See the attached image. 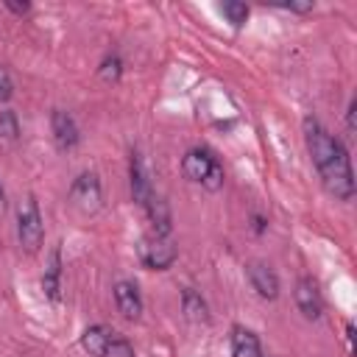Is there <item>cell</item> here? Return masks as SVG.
I'll list each match as a JSON object with an SVG mask.
<instances>
[{"label":"cell","mask_w":357,"mask_h":357,"mask_svg":"<svg viewBox=\"0 0 357 357\" xmlns=\"http://www.w3.org/2000/svg\"><path fill=\"white\" fill-rule=\"evenodd\" d=\"M304 139H307V151L312 156V165L321 173L324 187L340 201L351 198L354 176H351V162H349V153H346L343 142L335 139L315 117L304 120Z\"/></svg>","instance_id":"cell-1"},{"label":"cell","mask_w":357,"mask_h":357,"mask_svg":"<svg viewBox=\"0 0 357 357\" xmlns=\"http://www.w3.org/2000/svg\"><path fill=\"white\" fill-rule=\"evenodd\" d=\"M17 237H20V245L31 254L42 245L45 226H42V215H39V206L33 198H28L17 212Z\"/></svg>","instance_id":"cell-2"},{"label":"cell","mask_w":357,"mask_h":357,"mask_svg":"<svg viewBox=\"0 0 357 357\" xmlns=\"http://www.w3.org/2000/svg\"><path fill=\"white\" fill-rule=\"evenodd\" d=\"M139 259L153 271H165L176 262V245L170 237L151 234V237L139 240Z\"/></svg>","instance_id":"cell-3"},{"label":"cell","mask_w":357,"mask_h":357,"mask_svg":"<svg viewBox=\"0 0 357 357\" xmlns=\"http://www.w3.org/2000/svg\"><path fill=\"white\" fill-rule=\"evenodd\" d=\"M70 201H73V206H78L86 215L98 212L100 209V181H98V176L95 173H81L70 187Z\"/></svg>","instance_id":"cell-4"},{"label":"cell","mask_w":357,"mask_h":357,"mask_svg":"<svg viewBox=\"0 0 357 357\" xmlns=\"http://www.w3.org/2000/svg\"><path fill=\"white\" fill-rule=\"evenodd\" d=\"M215 165H218V159H215L209 151L192 148V151H187V153H184V159H181V173H184L190 181L204 184V181H206V176L215 170Z\"/></svg>","instance_id":"cell-5"},{"label":"cell","mask_w":357,"mask_h":357,"mask_svg":"<svg viewBox=\"0 0 357 357\" xmlns=\"http://www.w3.org/2000/svg\"><path fill=\"white\" fill-rule=\"evenodd\" d=\"M50 128H53V139L61 151H70L78 145V126L75 120L64 112V109H56L53 117H50Z\"/></svg>","instance_id":"cell-6"},{"label":"cell","mask_w":357,"mask_h":357,"mask_svg":"<svg viewBox=\"0 0 357 357\" xmlns=\"http://www.w3.org/2000/svg\"><path fill=\"white\" fill-rule=\"evenodd\" d=\"M296 304H298L304 318H310V321L321 318L324 304H321V293H318L312 279H298V284H296Z\"/></svg>","instance_id":"cell-7"},{"label":"cell","mask_w":357,"mask_h":357,"mask_svg":"<svg viewBox=\"0 0 357 357\" xmlns=\"http://www.w3.org/2000/svg\"><path fill=\"white\" fill-rule=\"evenodd\" d=\"M248 282L262 298H276L279 296V279L265 262H251L248 265Z\"/></svg>","instance_id":"cell-8"},{"label":"cell","mask_w":357,"mask_h":357,"mask_svg":"<svg viewBox=\"0 0 357 357\" xmlns=\"http://www.w3.org/2000/svg\"><path fill=\"white\" fill-rule=\"evenodd\" d=\"M114 301H117V310L128 318V321H137L139 312H142V298H139V290L134 282H117L114 284Z\"/></svg>","instance_id":"cell-9"},{"label":"cell","mask_w":357,"mask_h":357,"mask_svg":"<svg viewBox=\"0 0 357 357\" xmlns=\"http://www.w3.org/2000/svg\"><path fill=\"white\" fill-rule=\"evenodd\" d=\"M131 195L139 206H145L153 195V187H151V178H148V170H145V162L139 153L131 156Z\"/></svg>","instance_id":"cell-10"},{"label":"cell","mask_w":357,"mask_h":357,"mask_svg":"<svg viewBox=\"0 0 357 357\" xmlns=\"http://www.w3.org/2000/svg\"><path fill=\"white\" fill-rule=\"evenodd\" d=\"M231 357H262L259 337L251 329L234 326L231 329Z\"/></svg>","instance_id":"cell-11"},{"label":"cell","mask_w":357,"mask_h":357,"mask_svg":"<svg viewBox=\"0 0 357 357\" xmlns=\"http://www.w3.org/2000/svg\"><path fill=\"white\" fill-rule=\"evenodd\" d=\"M145 209H148V218L153 223V234L170 237V206H167V201L162 195H151Z\"/></svg>","instance_id":"cell-12"},{"label":"cell","mask_w":357,"mask_h":357,"mask_svg":"<svg viewBox=\"0 0 357 357\" xmlns=\"http://www.w3.org/2000/svg\"><path fill=\"white\" fill-rule=\"evenodd\" d=\"M112 335H114V332H112L109 326L95 324V326H89V329L81 335V346H84L92 357H103V349H106V343H109Z\"/></svg>","instance_id":"cell-13"},{"label":"cell","mask_w":357,"mask_h":357,"mask_svg":"<svg viewBox=\"0 0 357 357\" xmlns=\"http://www.w3.org/2000/svg\"><path fill=\"white\" fill-rule=\"evenodd\" d=\"M181 307H184L187 321H192V324H206V321H209L206 304H204V298H201L192 287H184V293H181Z\"/></svg>","instance_id":"cell-14"},{"label":"cell","mask_w":357,"mask_h":357,"mask_svg":"<svg viewBox=\"0 0 357 357\" xmlns=\"http://www.w3.org/2000/svg\"><path fill=\"white\" fill-rule=\"evenodd\" d=\"M59 276H61V259H59V248L50 254V268L45 271V276H42V287H45V293L53 298V301H59Z\"/></svg>","instance_id":"cell-15"},{"label":"cell","mask_w":357,"mask_h":357,"mask_svg":"<svg viewBox=\"0 0 357 357\" xmlns=\"http://www.w3.org/2000/svg\"><path fill=\"white\" fill-rule=\"evenodd\" d=\"M103 357H134V349H131V343L126 340V337H120L117 332L109 337V343H106V349H103Z\"/></svg>","instance_id":"cell-16"},{"label":"cell","mask_w":357,"mask_h":357,"mask_svg":"<svg viewBox=\"0 0 357 357\" xmlns=\"http://www.w3.org/2000/svg\"><path fill=\"white\" fill-rule=\"evenodd\" d=\"M220 11H223V14L229 17V22H231V25H237V28L248 20V6H245V3H237V0L223 3V6H220Z\"/></svg>","instance_id":"cell-17"},{"label":"cell","mask_w":357,"mask_h":357,"mask_svg":"<svg viewBox=\"0 0 357 357\" xmlns=\"http://www.w3.org/2000/svg\"><path fill=\"white\" fill-rule=\"evenodd\" d=\"M20 137V123L14 112H0V139H17Z\"/></svg>","instance_id":"cell-18"},{"label":"cell","mask_w":357,"mask_h":357,"mask_svg":"<svg viewBox=\"0 0 357 357\" xmlns=\"http://www.w3.org/2000/svg\"><path fill=\"white\" fill-rule=\"evenodd\" d=\"M100 78H103V81H117V78H120V59H117V56L103 59V64H100Z\"/></svg>","instance_id":"cell-19"},{"label":"cell","mask_w":357,"mask_h":357,"mask_svg":"<svg viewBox=\"0 0 357 357\" xmlns=\"http://www.w3.org/2000/svg\"><path fill=\"white\" fill-rule=\"evenodd\" d=\"M11 95H14V84H11V75H8V73L0 67V103H3V100H8Z\"/></svg>","instance_id":"cell-20"},{"label":"cell","mask_w":357,"mask_h":357,"mask_svg":"<svg viewBox=\"0 0 357 357\" xmlns=\"http://www.w3.org/2000/svg\"><path fill=\"white\" fill-rule=\"evenodd\" d=\"M290 11H312V3H287Z\"/></svg>","instance_id":"cell-21"},{"label":"cell","mask_w":357,"mask_h":357,"mask_svg":"<svg viewBox=\"0 0 357 357\" xmlns=\"http://www.w3.org/2000/svg\"><path fill=\"white\" fill-rule=\"evenodd\" d=\"M6 6H8L11 11H17V14H25V11H28V3H11V0H8Z\"/></svg>","instance_id":"cell-22"},{"label":"cell","mask_w":357,"mask_h":357,"mask_svg":"<svg viewBox=\"0 0 357 357\" xmlns=\"http://www.w3.org/2000/svg\"><path fill=\"white\" fill-rule=\"evenodd\" d=\"M354 112H357V100L349 103V128H351V131H354Z\"/></svg>","instance_id":"cell-23"},{"label":"cell","mask_w":357,"mask_h":357,"mask_svg":"<svg viewBox=\"0 0 357 357\" xmlns=\"http://www.w3.org/2000/svg\"><path fill=\"white\" fill-rule=\"evenodd\" d=\"M6 209V192H3V187H0V212Z\"/></svg>","instance_id":"cell-24"}]
</instances>
